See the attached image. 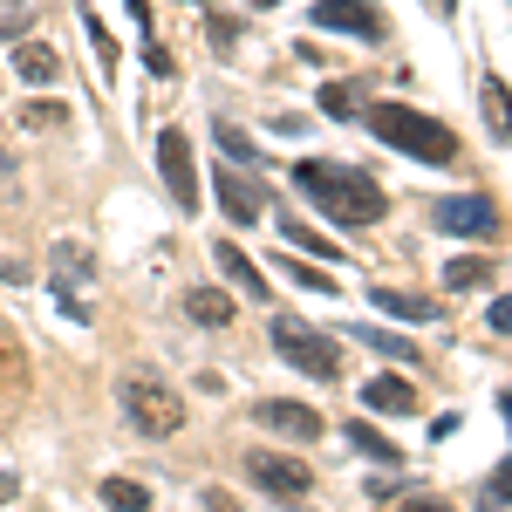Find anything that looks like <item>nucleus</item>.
<instances>
[{
  "label": "nucleus",
  "instance_id": "nucleus-1",
  "mask_svg": "<svg viewBox=\"0 0 512 512\" xmlns=\"http://www.w3.org/2000/svg\"><path fill=\"white\" fill-rule=\"evenodd\" d=\"M294 192L315 198L335 226H376L383 205H390L369 171H349V164H328V158H301L294 164Z\"/></svg>",
  "mask_w": 512,
  "mask_h": 512
},
{
  "label": "nucleus",
  "instance_id": "nucleus-2",
  "mask_svg": "<svg viewBox=\"0 0 512 512\" xmlns=\"http://www.w3.org/2000/svg\"><path fill=\"white\" fill-rule=\"evenodd\" d=\"M369 130H376L390 151H410V158H424V164H451L458 158V137H451L437 117L410 110V103H369Z\"/></svg>",
  "mask_w": 512,
  "mask_h": 512
},
{
  "label": "nucleus",
  "instance_id": "nucleus-3",
  "mask_svg": "<svg viewBox=\"0 0 512 512\" xmlns=\"http://www.w3.org/2000/svg\"><path fill=\"white\" fill-rule=\"evenodd\" d=\"M117 396H123V417H130V424H137L144 437H178V431H185V396L171 390L158 369H144V376H123Z\"/></svg>",
  "mask_w": 512,
  "mask_h": 512
},
{
  "label": "nucleus",
  "instance_id": "nucleus-4",
  "mask_svg": "<svg viewBox=\"0 0 512 512\" xmlns=\"http://www.w3.org/2000/svg\"><path fill=\"white\" fill-rule=\"evenodd\" d=\"M274 349H280V362L308 369L315 383L342 376V349H335V342H328L321 328H308V321H294V315H274Z\"/></svg>",
  "mask_w": 512,
  "mask_h": 512
},
{
  "label": "nucleus",
  "instance_id": "nucleus-5",
  "mask_svg": "<svg viewBox=\"0 0 512 512\" xmlns=\"http://www.w3.org/2000/svg\"><path fill=\"white\" fill-rule=\"evenodd\" d=\"M246 478L267 492V499H308L315 492V472L301 458H280V451H246Z\"/></svg>",
  "mask_w": 512,
  "mask_h": 512
},
{
  "label": "nucleus",
  "instance_id": "nucleus-6",
  "mask_svg": "<svg viewBox=\"0 0 512 512\" xmlns=\"http://www.w3.org/2000/svg\"><path fill=\"white\" fill-rule=\"evenodd\" d=\"M431 226H437V233H458V239H492V233H499V205H492L485 192L437 198V205H431Z\"/></svg>",
  "mask_w": 512,
  "mask_h": 512
},
{
  "label": "nucleus",
  "instance_id": "nucleus-7",
  "mask_svg": "<svg viewBox=\"0 0 512 512\" xmlns=\"http://www.w3.org/2000/svg\"><path fill=\"white\" fill-rule=\"evenodd\" d=\"M158 171H164V185H171V198H178L185 212H198V164H192V137H185L178 123H164V130H158Z\"/></svg>",
  "mask_w": 512,
  "mask_h": 512
},
{
  "label": "nucleus",
  "instance_id": "nucleus-8",
  "mask_svg": "<svg viewBox=\"0 0 512 512\" xmlns=\"http://www.w3.org/2000/svg\"><path fill=\"white\" fill-rule=\"evenodd\" d=\"M212 192H219V205H226V219H233V226L267 219V192H260V178H246V171H233V164H219V171H212Z\"/></svg>",
  "mask_w": 512,
  "mask_h": 512
},
{
  "label": "nucleus",
  "instance_id": "nucleus-9",
  "mask_svg": "<svg viewBox=\"0 0 512 512\" xmlns=\"http://www.w3.org/2000/svg\"><path fill=\"white\" fill-rule=\"evenodd\" d=\"M308 21H315V28H335V35H362V41L383 35V14H376L369 0H315Z\"/></svg>",
  "mask_w": 512,
  "mask_h": 512
},
{
  "label": "nucleus",
  "instance_id": "nucleus-10",
  "mask_svg": "<svg viewBox=\"0 0 512 512\" xmlns=\"http://www.w3.org/2000/svg\"><path fill=\"white\" fill-rule=\"evenodd\" d=\"M48 267H55V294H62V308H69V315H82V308H76V287H89V280H96L89 246H76V239H55V246H48Z\"/></svg>",
  "mask_w": 512,
  "mask_h": 512
},
{
  "label": "nucleus",
  "instance_id": "nucleus-11",
  "mask_svg": "<svg viewBox=\"0 0 512 512\" xmlns=\"http://www.w3.org/2000/svg\"><path fill=\"white\" fill-rule=\"evenodd\" d=\"M253 424H267V431H280V437L315 444V437H321V410H308V403H287V396H260V403H253Z\"/></svg>",
  "mask_w": 512,
  "mask_h": 512
},
{
  "label": "nucleus",
  "instance_id": "nucleus-12",
  "mask_svg": "<svg viewBox=\"0 0 512 512\" xmlns=\"http://www.w3.org/2000/svg\"><path fill=\"white\" fill-rule=\"evenodd\" d=\"M14 76L28 82V89H48V82L62 76V55H55L48 41H28V35H21V48H14Z\"/></svg>",
  "mask_w": 512,
  "mask_h": 512
},
{
  "label": "nucleus",
  "instance_id": "nucleus-13",
  "mask_svg": "<svg viewBox=\"0 0 512 512\" xmlns=\"http://www.w3.org/2000/svg\"><path fill=\"white\" fill-rule=\"evenodd\" d=\"M362 410H383V417H410L417 410V390L403 376H369L362 383Z\"/></svg>",
  "mask_w": 512,
  "mask_h": 512
},
{
  "label": "nucleus",
  "instance_id": "nucleus-14",
  "mask_svg": "<svg viewBox=\"0 0 512 512\" xmlns=\"http://www.w3.org/2000/svg\"><path fill=\"white\" fill-rule=\"evenodd\" d=\"M212 260H219V274L233 280V287H246L253 301H267V274H260V267H253L246 253H239L233 239H219V246H212Z\"/></svg>",
  "mask_w": 512,
  "mask_h": 512
},
{
  "label": "nucleus",
  "instance_id": "nucleus-15",
  "mask_svg": "<svg viewBox=\"0 0 512 512\" xmlns=\"http://www.w3.org/2000/svg\"><path fill=\"white\" fill-rule=\"evenodd\" d=\"M369 301L383 315H403V321H437V301L431 294H410V287H369Z\"/></svg>",
  "mask_w": 512,
  "mask_h": 512
},
{
  "label": "nucleus",
  "instance_id": "nucleus-16",
  "mask_svg": "<svg viewBox=\"0 0 512 512\" xmlns=\"http://www.w3.org/2000/svg\"><path fill=\"white\" fill-rule=\"evenodd\" d=\"M478 103H485V130L506 144V137H512V96H506V82L485 76V82H478Z\"/></svg>",
  "mask_w": 512,
  "mask_h": 512
},
{
  "label": "nucleus",
  "instance_id": "nucleus-17",
  "mask_svg": "<svg viewBox=\"0 0 512 512\" xmlns=\"http://www.w3.org/2000/svg\"><path fill=\"white\" fill-rule=\"evenodd\" d=\"M185 308H192V321H205V328H226V321H233V301H226L219 287H192Z\"/></svg>",
  "mask_w": 512,
  "mask_h": 512
},
{
  "label": "nucleus",
  "instance_id": "nucleus-18",
  "mask_svg": "<svg viewBox=\"0 0 512 512\" xmlns=\"http://www.w3.org/2000/svg\"><path fill=\"white\" fill-rule=\"evenodd\" d=\"M349 444H355V451H362V458H376V465H396V458H403V451H396L390 437H383V431H369L362 417H355V424H349Z\"/></svg>",
  "mask_w": 512,
  "mask_h": 512
},
{
  "label": "nucleus",
  "instance_id": "nucleus-19",
  "mask_svg": "<svg viewBox=\"0 0 512 512\" xmlns=\"http://www.w3.org/2000/svg\"><path fill=\"white\" fill-rule=\"evenodd\" d=\"M103 506H117V512H144V506H151V492H144L137 478H103Z\"/></svg>",
  "mask_w": 512,
  "mask_h": 512
},
{
  "label": "nucleus",
  "instance_id": "nucleus-20",
  "mask_svg": "<svg viewBox=\"0 0 512 512\" xmlns=\"http://www.w3.org/2000/svg\"><path fill=\"white\" fill-rule=\"evenodd\" d=\"M315 103L328 110V117H362V89H355V82H328Z\"/></svg>",
  "mask_w": 512,
  "mask_h": 512
},
{
  "label": "nucleus",
  "instance_id": "nucleus-21",
  "mask_svg": "<svg viewBox=\"0 0 512 512\" xmlns=\"http://www.w3.org/2000/svg\"><path fill=\"white\" fill-rule=\"evenodd\" d=\"M212 137H219V151L233 164H260V151H253V137L239 130V123H212Z\"/></svg>",
  "mask_w": 512,
  "mask_h": 512
},
{
  "label": "nucleus",
  "instance_id": "nucleus-22",
  "mask_svg": "<svg viewBox=\"0 0 512 512\" xmlns=\"http://www.w3.org/2000/svg\"><path fill=\"white\" fill-rule=\"evenodd\" d=\"M444 287H465V294L472 287H492V260H451L444 267Z\"/></svg>",
  "mask_w": 512,
  "mask_h": 512
},
{
  "label": "nucleus",
  "instance_id": "nucleus-23",
  "mask_svg": "<svg viewBox=\"0 0 512 512\" xmlns=\"http://www.w3.org/2000/svg\"><path fill=\"white\" fill-rule=\"evenodd\" d=\"M362 342L376 355H390V362H410L417 355V342H403V335H390V328H362Z\"/></svg>",
  "mask_w": 512,
  "mask_h": 512
},
{
  "label": "nucleus",
  "instance_id": "nucleus-24",
  "mask_svg": "<svg viewBox=\"0 0 512 512\" xmlns=\"http://www.w3.org/2000/svg\"><path fill=\"white\" fill-rule=\"evenodd\" d=\"M280 274L294 280V287H315V294H335V280L321 274V267H308V260H280Z\"/></svg>",
  "mask_w": 512,
  "mask_h": 512
},
{
  "label": "nucleus",
  "instance_id": "nucleus-25",
  "mask_svg": "<svg viewBox=\"0 0 512 512\" xmlns=\"http://www.w3.org/2000/svg\"><path fill=\"white\" fill-rule=\"evenodd\" d=\"M82 28H89V41H96L103 69H117V41H110V28H103V21H96V7H82Z\"/></svg>",
  "mask_w": 512,
  "mask_h": 512
},
{
  "label": "nucleus",
  "instance_id": "nucleus-26",
  "mask_svg": "<svg viewBox=\"0 0 512 512\" xmlns=\"http://www.w3.org/2000/svg\"><path fill=\"white\" fill-rule=\"evenodd\" d=\"M280 233L294 239V246H308V253H321V260H335V246H328V239H321V233H308L301 219H280Z\"/></svg>",
  "mask_w": 512,
  "mask_h": 512
},
{
  "label": "nucleus",
  "instance_id": "nucleus-27",
  "mask_svg": "<svg viewBox=\"0 0 512 512\" xmlns=\"http://www.w3.org/2000/svg\"><path fill=\"white\" fill-rule=\"evenodd\" d=\"M21 123H28V130H55V123H69V110H62V103H28Z\"/></svg>",
  "mask_w": 512,
  "mask_h": 512
},
{
  "label": "nucleus",
  "instance_id": "nucleus-28",
  "mask_svg": "<svg viewBox=\"0 0 512 512\" xmlns=\"http://www.w3.org/2000/svg\"><path fill=\"white\" fill-rule=\"evenodd\" d=\"M485 499H492V506H512V458H506L492 478H485Z\"/></svg>",
  "mask_w": 512,
  "mask_h": 512
},
{
  "label": "nucleus",
  "instance_id": "nucleus-29",
  "mask_svg": "<svg viewBox=\"0 0 512 512\" xmlns=\"http://www.w3.org/2000/svg\"><path fill=\"white\" fill-rule=\"evenodd\" d=\"M492 328H499V335H512V294H499V301H492Z\"/></svg>",
  "mask_w": 512,
  "mask_h": 512
},
{
  "label": "nucleus",
  "instance_id": "nucleus-30",
  "mask_svg": "<svg viewBox=\"0 0 512 512\" xmlns=\"http://www.w3.org/2000/svg\"><path fill=\"white\" fill-rule=\"evenodd\" d=\"M14 492H21V478H14V472H0V506H7Z\"/></svg>",
  "mask_w": 512,
  "mask_h": 512
},
{
  "label": "nucleus",
  "instance_id": "nucleus-31",
  "mask_svg": "<svg viewBox=\"0 0 512 512\" xmlns=\"http://www.w3.org/2000/svg\"><path fill=\"white\" fill-rule=\"evenodd\" d=\"M0 280H28V267L21 260H0Z\"/></svg>",
  "mask_w": 512,
  "mask_h": 512
},
{
  "label": "nucleus",
  "instance_id": "nucleus-32",
  "mask_svg": "<svg viewBox=\"0 0 512 512\" xmlns=\"http://www.w3.org/2000/svg\"><path fill=\"white\" fill-rule=\"evenodd\" d=\"M499 410H506V424H512V390H506V396H499Z\"/></svg>",
  "mask_w": 512,
  "mask_h": 512
},
{
  "label": "nucleus",
  "instance_id": "nucleus-33",
  "mask_svg": "<svg viewBox=\"0 0 512 512\" xmlns=\"http://www.w3.org/2000/svg\"><path fill=\"white\" fill-rule=\"evenodd\" d=\"M253 7H274V0H253Z\"/></svg>",
  "mask_w": 512,
  "mask_h": 512
}]
</instances>
